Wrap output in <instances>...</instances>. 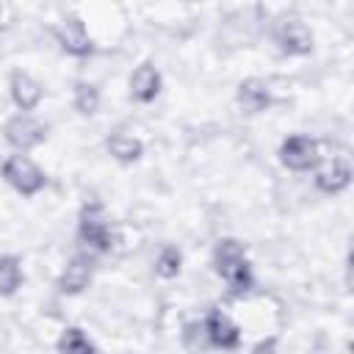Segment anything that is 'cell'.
Listing matches in <instances>:
<instances>
[{"instance_id":"obj_1","label":"cell","mask_w":354,"mask_h":354,"mask_svg":"<svg viewBox=\"0 0 354 354\" xmlns=\"http://www.w3.org/2000/svg\"><path fill=\"white\" fill-rule=\"evenodd\" d=\"M213 266L216 271L224 277L227 288L232 296H246L254 285L252 279V268L246 263V254H243V243H238L235 238H221L213 249Z\"/></svg>"},{"instance_id":"obj_2","label":"cell","mask_w":354,"mask_h":354,"mask_svg":"<svg viewBox=\"0 0 354 354\" xmlns=\"http://www.w3.org/2000/svg\"><path fill=\"white\" fill-rule=\"evenodd\" d=\"M3 177L8 180L11 188H17V191L25 194V196L39 194V191L44 188V183H47L44 171H41L30 158H25V155H11V158L3 163Z\"/></svg>"},{"instance_id":"obj_3","label":"cell","mask_w":354,"mask_h":354,"mask_svg":"<svg viewBox=\"0 0 354 354\" xmlns=\"http://www.w3.org/2000/svg\"><path fill=\"white\" fill-rule=\"evenodd\" d=\"M77 235H80V241H83L88 249H94V252H108V249H111L113 235H111L108 218H105V213H102V207H100L97 202H91V205H86V207L80 210Z\"/></svg>"},{"instance_id":"obj_4","label":"cell","mask_w":354,"mask_h":354,"mask_svg":"<svg viewBox=\"0 0 354 354\" xmlns=\"http://www.w3.org/2000/svg\"><path fill=\"white\" fill-rule=\"evenodd\" d=\"M3 133H6V141L19 152H28V149L39 147L47 138V127L41 122H36L33 116H28V113L11 116L3 127Z\"/></svg>"},{"instance_id":"obj_5","label":"cell","mask_w":354,"mask_h":354,"mask_svg":"<svg viewBox=\"0 0 354 354\" xmlns=\"http://www.w3.org/2000/svg\"><path fill=\"white\" fill-rule=\"evenodd\" d=\"M279 160L290 171H310L318 166V144L307 136H290L279 147Z\"/></svg>"},{"instance_id":"obj_6","label":"cell","mask_w":354,"mask_h":354,"mask_svg":"<svg viewBox=\"0 0 354 354\" xmlns=\"http://www.w3.org/2000/svg\"><path fill=\"white\" fill-rule=\"evenodd\" d=\"M277 44L288 55H307L313 50V33L301 19H282L277 28Z\"/></svg>"},{"instance_id":"obj_7","label":"cell","mask_w":354,"mask_h":354,"mask_svg":"<svg viewBox=\"0 0 354 354\" xmlns=\"http://www.w3.org/2000/svg\"><path fill=\"white\" fill-rule=\"evenodd\" d=\"M91 274H94L91 257L88 254H75V257H69V263L64 266V271L58 277V290L66 293V296L83 293L91 282Z\"/></svg>"},{"instance_id":"obj_8","label":"cell","mask_w":354,"mask_h":354,"mask_svg":"<svg viewBox=\"0 0 354 354\" xmlns=\"http://www.w3.org/2000/svg\"><path fill=\"white\" fill-rule=\"evenodd\" d=\"M55 36H58V44H61L69 55L83 58V55H91V53H94V44H91L88 33H86V25H83L77 17H66V19L61 22V28L55 30Z\"/></svg>"},{"instance_id":"obj_9","label":"cell","mask_w":354,"mask_h":354,"mask_svg":"<svg viewBox=\"0 0 354 354\" xmlns=\"http://www.w3.org/2000/svg\"><path fill=\"white\" fill-rule=\"evenodd\" d=\"M202 324H205L207 340H210L213 346H218V348H238V343H241V329H238L221 310H210Z\"/></svg>"},{"instance_id":"obj_10","label":"cell","mask_w":354,"mask_h":354,"mask_svg":"<svg viewBox=\"0 0 354 354\" xmlns=\"http://www.w3.org/2000/svg\"><path fill=\"white\" fill-rule=\"evenodd\" d=\"M160 91V72L152 64H141L130 75V97L138 102H152Z\"/></svg>"},{"instance_id":"obj_11","label":"cell","mask_w":354,"mask_h":354,"mask_svg":"<svg viewBox=\"0 0 354 354\" xmlns=\"http://www.w3.org/2000/svg\"><path fill=\"white\" fill-rule=\"evenodd\" d=\"M238 105L246 111V113H260L271 105V88L268 83L257 80V77H249L238 86Z\"/></svg>"},{"instance_id":"obj_12","label":"cell","mask_w":354,"mask_h":354,"mask_svg":"<svg viewBox=\"0 0 354 354\" xmlns=\"http://www.w3.org/2000/svg\"><path fill=\"white\" fill-rule=\"evenodd\" d=\"M348 183H351V169H348V163L343 158H332L315 174V185L321 191H326V194H340Z\"/></svg>"},{"instance_id":"obj_13","label":"cell","mask_w":354,"mask_h":354,"mask_svg":"<svg viewBox=\"0 0 354 354\" xmlns=\"http://www.w3.org/2000/svg\"><path fill=\"white\" fill-rule=\"evenodd\" d=\"M11 100L17 102L19 111H33L41 100V86L28 72H14L11 75Z\"/></svg>"},{"instance_id":"obj_14","label":"cell","mask_w":354,"mask_h":354,"mask_svg":"<svg viewBox=\"0 0 354 354\" xmlns=\"http://www.w3.org/2000/svg\"><path fill=\"white\" fill-rule=\"evenodd\" d=\"M105 147H108V152H111L119 163H133V160H138L141 152H144V144H141L138 138L127 136V133H113V136L105 141Z\"/></svg>"},{"instance_id":"obj_15","label":"cell","mask_w":354,"mask_h":354,"mask_svg":"<svg viewBox=\"0 0 354 354\" xmlns=\"http://www.w3.org/2000/svg\"><path fill=\"white\" fill-rule=\"evenodd\" d=\"M22 285V263L17 254L0 257V296H14Z\"/></svg>"},{"instance_id":"obj_16","label":"cell","mask_w":354,"mask_h":354,"mask_svg":"<svg viewBox=\"0 0 354 354\" xmlns=\"http://www.w3.org/2000/svg\"><path fill=\"white\" fill-rule=\"evenodd\" d=\"M58 354H97V351H94V343L83 335V329L69 326L58 337Z\"/></svg>"},{"instance_id":"obj_17","label":"cell","mask_w":354,"mask_h":354,"mask_svg":"<svg viewBox=\"0 0 354 354\" xmlns=\"http://www.w3.org/2000/svg\"><path fill=\"white\" fill-rule=\"evenodd\" d=\"M75 108H77L83 116H91V113L100 108V91H97V86H91V83H77V86H75Z\"/></svg>"},{"instance_id":"obj_18","label":"cell","mask_w":354,"mask_h":354,"mask_svg":"<svg viewBox=\"0 0 354 354\" xmlns=\"http://www.w3.org/2000/svg\"><path fill=\"white\" fill-rule=\"evenodd\" d=\"M180 268H183V254L174 249V246H166L160 254H158V263H155V271L160 274V277H166V279H171V277H177L180 274Z\"/></svg>"},{"instance_id":"obj_19","label":"cell","mask_w":354,"mask_h":354,"mask_svg":"<svg viewBox=\"0 0 354 354\" xmlns=\"http://www.w3.org/2000/svg\"><path fill=\"white\" fill-rule=\"evenodd\" d=\"M183 343H185V348H191V351H202V348L210 343V340H207V332H205V324H199V321L185 324Z\"/></svg>"},{"instance_id":"obj_20","label":"cell","mask_w":354,"mask_h":354,"mask_svg":"<svg viewBox=\"0 0 354 354\" xmlns=\"http://www.w3.org/2000/svg\"><path fill=\"white\" fill-rule=\"evenodd\" d=\"M252 354H277V337H266V340H260V343L252 348Z\"/></svg>"}]
</instances>
